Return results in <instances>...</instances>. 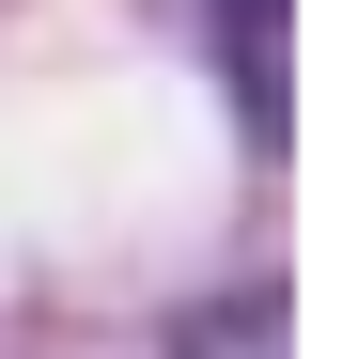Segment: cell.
<instances>
[{
    "instance_id": "7a4b0ae2",
    "label": "cell",
    "mask_w": 343,
    "mask_h": 359,
    "mask_svg": "<svg viewBox=\"0 0 343 359\" xmlns=\"http://www.w3.org/2000/svg\"><path fill=\"white\" fill-rule=\"evenodd\" d=\"M234 32V94H250V141H281V0H218Z\"/></svg>"
},
{
    "instance_id": "6da1fadb",
    "label": "cell",
    "mask_w": 343,
    "mask_h": 359,
    "mask_svg": "<svg viewBox=\"0 0 343 359\" xmlns=\"http://www.w3.org/2000/svg\"><path fill=\"white\" fill-rule=\"evenodd\" d=\"M172 359H297V297H218L172 328Z\"/></svg>"
}]
</instances>
